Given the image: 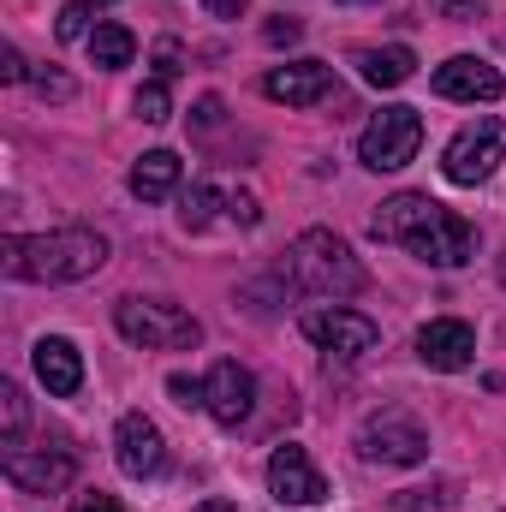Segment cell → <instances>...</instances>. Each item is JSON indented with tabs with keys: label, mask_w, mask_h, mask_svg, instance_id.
<instances>
[{
	"label": "cell",
	"mask_w": 506,
	"mask_h": 512,
	"mask_svg": "<svg viewBox=\"0 0 506 512\" xmlns=\"http://www.w3.org/2000/svg\"><path fill=\"white\" fill-rule=\"evenodd\" d=\"M0 78H6V84H24V78H30V66H24L18 48H0Z\"/></svg>",
	"instance_id": "obj_32"
},
{
	"label": "cell",
	"mask_w": 506,
	"mask_h": 512,
	"mask_svg": "<svg viewBox=\"0 0 506 512\" xmlns=\"http://www.w3.org/2000/svg\"><path fill=\"white\" fill-rule=\"evenodd\" d=\"M167 393L191 411V405H203V382H191V376H167Z\"/></svg>",
	"instance_id": "obj_30"
},
{
	"label": "cell",
	"mask_w": 506,
	"mask_h": 512,
	"mask_svg": "<svg viewBox=\"0 0 506 512\" xmlns=\"http://www.w3.org/2000/svg\"><path fill=\"white\" fill-rule=\"evenodd\" d=\"M179 60H185V54H179V42H173V36H167V42H155V78H167V84H173V78H179Z\"/></svg>",
	"instance_id": "obj_28"
},
{
	"label": "cell",
	"mask_w": 506,
	"mask_h": 512,
	"mask_svg": "<svg viewBox=\"0 0 506 512\" xmlns=\"http://www.w3.org/2000/svg\"><path fill=\"white\" fill-rule=\"evenodd\" d=\"M78 477V453L72 447H42V453H12L6 459V483L18 495H60Z\"/></svg>",
	"instance_id": "obj_11"
},
{
	"label": "cell",
	"mask_w": 506,
	"mask_h": 512,
	"mask_svg": "<svg viewBox=\"0 0 506 512\" xmlns=\"http://www.w3.org/2000/svg\"><path fill=\"white\" fill-rule=\"evenodd\" d=\"M0 411H6V441H18L24 435V393L12 382H0Z\"/></svg>",
	"instance_id": "obj_25"
},
{
	"label": "cell",
	"mask_w": 506,
	"mask_h": 512,
	"mask_svg": "<svg viewBox=\"0 0 506 512\" xmlns=\"http://www.w3.org/2000/svg\"><path fill=\"white\" fill-rule=\"evenodd\" d=\"M96 6H108V0H96Z\"/></svg>",
	"instance_id": "obj_38"
},
{
	"label": "cell",
	"mask_w": 506,
	"mask_h": 512,
	"mask_svg": "<svg viewBox=\"0 0 506 512\" xmlns=\"http://www.w3.org/2000/svg\"><path fill=\"white\" fill-rule=\"evenodd\" d=\"M30 364H36V382L48 387L54 399H72V393L84 387V358H78V346H72V340H60V334L36 340Z\"/></svg>",
	"instance_id": "obj_16"
},
{
	"label": "cell",
	"mask_w": 506,
	"mask_h": 512,
	"mask_svg": "<svg viewBox=\"0 0 506 512\" xmlns=\"http://www.w3.org/2000/svg\"><path fill=\"white\" fill-rule=\"evenodd\" d=\"M114 459H120V471L137 477V483L167 465V441H161V429H155L143 411H126V417H120V429H114Z\"/></svg>",
	"instance_id": "obj_14"
},
{
	"label": "cell",
	"mask_w": 506,
	"mask_h": 512,
	"mask_svg": "<svg viewBox=\"0 0 506 512\" xmlns=\"http://www.w3.org/2000/svg\"><path fill=\"white\" fill-rule=\"evenodd\" d=\"M459 495H453V483H435V489H399L387 507L393 512H441V507H453Z\"/></svg>",
	"instance_id": "obj_22"
},
{
	"label": "cell",
	"mask_w": 506,
	"mask_h": 512,
	"mask_svg": "<svg viewBox=\"0 0 506 512\" xmlns=\"http://www.w3.org/2000/svg\"><path fill=\"white\" fill-rule=\"evenodd\" d=\"M233 197H221L215 185H191V197H185V209H179V221L191 227V233H203V227H215V209H227Z\"/></svg>",
	"instance_id": "obj_20"
},
{
	"label": "cell",
	"mask_w": 506,
	"mask_h": 512,
	"mask_svg": "<svg viewBox=\"0 0 506 512\" xmlns=\"http://www.w3.org/2000/svg\"><path fill=\"white\" fill-rule=\"evenodd\" d=\"M501 280H506V262H501Z\"/></svg>",
	"instance_id": "obj_37"
},
{
	"label": "cell",
	"mask_w": 506,
	"mask_h": 512,
	"mask_svg": "<svg viewBox=\"0 0 506 512\" xmlns=\"http://www.w3.org/2000/svg\"><path fill=\"white\" fill-rule=\"evenodd\" d=\"M72 512H126L114 495H102V489H84V495H72Z\"/></svg>",
	"instance_id": "obj_29"
},
{
	"label": "cell",
	"mask_w": 506,
	"mask_h": 512,
	"mask_svg": "<svg viewBox=\"0 0 506 512\" xmlns=\"http://www.w3.org/2000/svg\"><path fill=\"white\" fill-rule=\"evenodd\" d=\"M54 30H60V42H78V36L90 42V0H72V6H60V24H54Z\"/></svg>",
	"instance_id": "obj_23"
},
{
	"label": "cell",
	"mask_w": 506,
	"mask_h": 512,
	"mask_svg": "<svg viewBox=\"0 0 506 512\" xmlns=\"http://www.w3.org/2000/svg\"><path fill=\"white\" fill-rule=\"evenodd\" d=\"M501 161H506V137H501L495 114H477L471 126L453 131V143L441 149V173L453 185H483V179H495Z\"/></svg>",
	"instance_id": "obj_7"
},
{
	"label": "cell",
	"mask_w": 506,
	"mask_h": 512,
	"mask_svg": "<svg viewBox=\"0 0 506 512\" xmlns=\"http://www.w3.org/2000/svg\"><path fill=\"white\" fill-rule=\"evenodd\" d=\"M131 108H137V120H149V126H167V120H173V96H167V78H149V84L131 96Z\"/></svg>",
	"instance_id": "obj_21"
},
{
	"label": "cell",
	"mask_w": 506,
	"mask_h": 512,
	"mask_svg": "<svg viewBox=\"0 0 506 512\" xmlns=\"http://www.w3.org/2000/svg\"><path fill=\"white\" fill-rule=\"evenodd\" d=\"M203 411H209L221 429H239L256 411V376L239 358H221V364L209 370V382H203Z\"/></svg>",
	"instance_id": "obj_10"
},
{
	"label": "cell",
	"mask_w": 506,
	"mask_h": 512,
	"mask_svg": "<svg viewBox=\"0 0 506 512\" xmlns=\"http://www.w3.org/2000/svg\"><path fill=\"white\" fill-rule=\"evenodd\" d=\"M441 18H453V24H477L483 18V0H429Z\"/></svg>",
	"instance_id": "obj_27"
},
{
	"label": "cell",
	"mask_w": 506,
	"mask_h": 512,
	"mask_svg": "<svg viewBox=\"0 0 506 512\" xmlns=\"http://www.w3.org/2000/svg\"><path fill=\"white\" fill-rule=\"evenodd\" d=\"M227 215H233L239 227H256V197H245V191H239V197L227 203Z\"/></svg>",
	"instance_id": "obj_33"
},
{
	"label": "cell",
	"mask_w": 506,
	"mask_h": 512,
	"mask_svg": "<svg viewBox=\"0 0 506 512\" xmlns=\"http://www.w3.org/2000/svg\"><path fill=\"white\" fill-rule=\"evenodd\" d=\"M203 6H209V18H245L251 0H203Z\"/></svg>",
	"instance_id": "obj_34"
},
{
	"label": "cell",
	"mask_w": 506,
	"mask_h": 512,
	"mask_svg": "<svg viewBox=\"0 0 506 512\" xmlns=\"http://www.w3.org/2000/svg\"><path fill=\"white\" fill-rule=\"evenodd\" d=\"M501 90L506 78L477 54H453L447 66H435V96H447V102H501Z\"/></svg>",
	"instance_id": "obj_15"
},
{
	"label": "cell",
	"mask_w": 506,
	"mask_h": 512,
	"mask_svg": "<svg viewBox=\"0 0 506 512\" xmlns=\"http://www.w3.org/2000/svg\"><path fill=\"white\" fill-rule=\"evenodd\" d=\"M179 173H185V161H179L173 149H149V155H137V167H131V197H137V203H161V197L179 191Z\"/></svg>",
	"instance_id": "obj_17"
},
{
	"label": "cell",
	"mask_w": 506,
	"mask_h": 512,
	"mask_svg": "<svg viewBox=\"0 0 506 512\" xmlns=\"http://www.w3.org/2000/svg\"><path fill=\"white\" fill-rule=\"evenodd\" d=\"M471 358H477V334H471V322H459V316H435V322H423V334H417V364H423V370L453 376V370H465Z\"/></svg>",
	"instance_id": "obj_12"
},
{
	"label": "cell",
	"mask_w": 506,
	"mask_h": 512,
	"mask_svg": "<svg viewBox=\"0 0 506 512\" xmlns=\"http://www.w3.org/2000/svg\"><path fill=\"white\" fill-rule=\"evenodd\" d=\"M197 512H239V507H233V501H203Z\"/></svg>",
	"instance_id": "obj_35"
},
{
	"label": "cell",
	"mask_w": 506,
	"mask_h": 512,
	"mask_svg": "<svg viewBox=\"0 0 506 512\" xmlns=\"http://www.w3.org/2000/svg\"><path fill=\"white\" fill-rule=\"evenodd\" d=\"M280 274H286L298 292H310V298H358V292L370 286V274H364V262L352 256V245L334 239L328 227L298 233L292 251H286V262H280Z\"/></svg>",
	"instance_id": "obj_3"
},
{
	"label": "cell",
	"mask_w": 506,
	"mask_h": 512,
	"mask_svg": "<svg viewBox=\"0 0 506 512\" xmlns=\"http://www.w3.org/2000/svg\"><path fill=\"white\" fill-rule=\"evenodd\" d=\"M298 328H304L310 346H322L334 358H364V352H376V340H381L376 322L364 310H346V304H316V310L298 316Z\"/></svg>",
	"instance_id": "obj_8"
},
{
	"label": "cell",
	"mask_w": 506,
	"mask_h": 512,
	"mask_svg": "<svg viewBox=\"0 0 506 512\" xmlns=\"http://www.w3.org/2000/svg\"><path fill=\"white\" fill-rule=\"evenodd\" d=\"M340 6H381V0H340Z\"/></svg>",
	"instance_id": "obj_36"
},
{
	"label": "cell",
	"mask_w": 506,
	"mask_h": 512,
	"mask_svg": "<svg viewBox=\"0 0 506 512\" xmlns=\"http://www.w3.org/2000/svg\"><path fill=\"white\" fill-rule=\"evenodd\" d=\"M30 84H36V96H48V102H72V78L66 72H54V66H42V72H30Z\"/></svg>",
	"instance_id": "obj_24"
},
{
	"label": "cell",
	"mask_w": 506,
	"mask_h": 512,
	"mask_svg": "<svg viewBox=\"0 0 506 512\" xmlns=\"http://www.w3.org/2000/svg\"><path fill=\"white\" fill-rule=\"evenodd\" d=\"M298 36H304L298 18H268V24H262V42H268V48H286V42H298Z\"/></svg>",
	"instance_id": "obj_26"
},
{
	"label": "cell",
	"mask_w": 506,
	"mask_h": 512,
	"mask_svg": "<svg viewBox=\"0 0 506 512\" xmlns=\"http://www.w3.org/2000/svg\"><path fill=\"white\" fill-rule=\"evenodd\" d=\"M381 245H405L417 262H435V268H465L477 256V227L453 209H441L429 191H399L381 203V215L370 221Z\"/></svg>",
	"instance_id": "obj_1"
},
{
	"label": "cell",
	"mask_w": 506,
	"mask_h": 512,
	"mask_svg": "<svg viewBox=\"0 0 506 512\" xmlns=\"http://www.w3.org/2000/svg\"><path fill=\"white\" fill-rule=\"evenodd\" d=\"M221 114H227V108H221V96H203V102H197V114H191V126L215 131V126H221Z\"/></svg>",
	"instance_id": "obj_31"
},
{
	"label": "cell",
	"mask_w": 506,
	"mask_h": 512,
	"mask_svg": "<svg viewBox=\"0 0 506 512\" xmlns=\"http://www.w3.org/2000/svg\"><path fill=\"white\" fill-rule=\"evenodd\" d=\"M358 459L364 465H423L429 459V429L405 411V405H381L364 417V429H358Z\"/></svg>",
	"instance_id": "obj_5"
},
{
	"label": "cell",
	"mask_w": 506,
	"mask_h": 512,
	"mask_svg": "<svg viewBox=\"0 0 506 512\" xmlns=\"http://www.w3.org/2000/svg\"><path fill=\"white\" fill-rule=\"evenodd\" d=\"M268 489H274V501L280 507H322L328 501V477L310 465V453L304 447H274V459H268Z\"/></svg>",
	"instance_id": "obj_9"
},
{
	"label": "cell",
	"mask_w": 506,
	"mask_h": 512,
	"mask_svg": "<svg viewBox=\"0 0 506 512\" xmlns=\"http://www.w3.org/2000/svg\"><path fill=\"white\" fill-rule=\"evenodd\" d=\"M114 328H120V340L143 346V352H191L203 340V322L167 298H120Z\"/></svg>",
	"instance_id": "obj_4"
},
{
	"label": "cell",
	"mask_w": 506,
	"mask_h": 512,
	"mask_svg": "<svg viewBox=\"0 0 506 512\" xmlns=\"http://www.w3.org/2000/svg\"><path fill=\"white\" fill-rule=\"evenodd\" d=\"M90 60L102 66V72H120L137 60V36H131L126 24H96L90 30Z\"/></svg>",
	"instance_id": "obj_19"
},
{
	"label": "cell",
	"mask_w": 506,
	"mask_h": 512,
	"mask_svg": "<svg viewBox=\"0 0 506 512\" xmlns=\"http://www.w3.org/2000/svg\"><path fill=\"white\" fill-rule=\"evenodd\" d=\"M108 262V239L96 227H54V233H6L0 239V268L12 280H42V286H66V280H90Z\"/></svg>",
	"instance_id": "obj_2"
},
{
	"label": "cell",
	"mask_w": 506,
	"mask_h": 512,
	"mask_svg": "<svg viewBox=\"0 0 506 512\" xmlns=\"http://www.w3.org/2000/svg\"><path fill=\"white\" fill-rule=\"evenodd\" d=\"M262 96L286 102V108H316L322 96H334V66H322V60L274 66V72H262Z\"/></svg>",
	"instance_id": "obj_13"
},
{
	"label": "cell",
	"mask_w": 506,
	"mask_h": 512,
	"mask_svg": "<svg viewBox=\"0 0 506 512\" xmlns=\"http://www.w3.org/2000/svg\"><path fill=\"white\" fill-rule=\"evenodd\" d=\"M352 66H358V78H364V84H376V90H399V84L417 72V54H411V48H399V42H393V48H358V54H352Z\"/></svg>",
	"instance_id": "obj_18"
},
{
	"label": "cell",
	"mask_w": 506,
	"mask_h": 512,
	"mask_svg": "<svg viewBox=\"0 0 506 512\" xmlns=\"http://www.w3.org/2000/svg\"><path fill=\"white\" fill-rule=\"evenodd\" d=\"M417 149H423V114L405 108V102L381 108L376 120L364 126V137H358V161H364L370 173H399V167H411Z\"/></svg>",
	"instance_id": "obj_6"
}]
</instances>
